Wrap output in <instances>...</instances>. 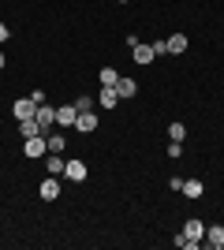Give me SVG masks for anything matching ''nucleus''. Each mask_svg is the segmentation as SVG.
Wrapping results in <instances>:
<instances>
[{
  "instance_id": "6e6552de",
  "label": "nucleus",
  "mask_w": 224,
  "mask_h": 250,
  "mask_svg": "<svg viewBox=\"0 0 224 250\" xmlns=\"http://www.w3.org/2000/svg\"><path fill=\"white\" fill-rule=\"evenodd\" d=\"M75 131H79V135H94L97 131V116L94 112H79L75 116Z\"/></svg>"
},
{
  "instance_id": "393cba45",
  "label": "nucleus",
  "mask_w": 224,
  "mask_h": 250,
  "mask_svg": "<svg viewBox=\"0 0 224 250\" xmlns=\"http://www.w3.org/2000/svg\"><path fill=\"white\" fill-rule=\"evenodd\" d=\"M4 63H8V56H4V52H0V71H4Z\"/></svg>"
},
{
  "instance_id": "5701e85b",
  "label": "nucleus",
  "mask_w": 224,
  "mask_h": 250,
  "mask_svg": "<svg viewBox=\"0 0 224 250\" xmlns=\"http://www.w3.org/2000/svg\"><path fill=\"white\" fill-rule=\"evenodd\" d=\"M153 45V52H157V56H168V42H149Z\"/></svg>"
},
{
  "instance_id": "423d86ee",
  "label": "nucleus",
  "mask_w": 224,
  "mask_h": 250,
  "mask_svg": "<svg viewBox=\"0 0 224 250\" xmlns=\"http://www.w3.org/2000/svg\"><path fill=\"white\" fill-rule=\"evenodd\" d=\"M75 116H79V108L71 104H56V127H75Z\"/></svg>"
},
{
  "instance_id": "f03ea898",
  "label": "nucleus",
  "mask_w": 224,
  "mask_h": 250,
  "mask_svg": "<svg viewBox=\"0 0 224 250\" xmlns=\"http://www.w3.org/2000/svg\"><path fill=\"white\" fill-rule=\"evenodd\" d=\"M34 120H38V124H41V131L49 135V131H53V124H56V108H53L49 101H41V104H38V112H34Z\"/></svg>"
},
{
  "instance_id": "2eb2a0df",
  "label": "nucleus",
  "mask_w": 224,
  "mask_h": 250,
  "mask_svg": "<svg viewBox=\"0 0 224 250\" xmlns=\"http://www.w3.org/2000/svg\"><path fill=\"white\" fill-rule=\"evenodd\" d=\"M183 194H187V198H202L205 183H202V179H183Z\"/></svg>"
},
{
  "instance_id": "a211bd4d",
  "label": "nucleus",
  "mask_w": 224,
  "mask_h": 250,
  "mask_svg": "<svg viewBox=\"0 0 224 250\" xmlns=\"http://www.w3.org/2000/svg\"><path fill=\"white\" fill-rule=\"evenodd\" d=\"M183 138H187V127H183L180 120H172L168 124V142H183Z\"/></svg>"
},
{
  "instance_id": "0eeeda50",
  "label": "nucleus",
  "mask_w": 224,
  "mask_h": 250,
  "mask_svg": "<svg viewBox=\"0 0 224 250\" xmlns=\"http://www.w3.org/2000/svg\"><path fill=\"white\" fill-rule=\"evenodd\" d=\"M116 94H120V101H131V97H139V83H135V79H127V75H120Z\"/></svg>"
},
{
  "instance_id": "9b49d317",
  "label": "nucleus",
  "mask_w": 224,
  "mask_h": 250,
  "mask_svg": "<svg viewBox=\"0 0 224 250\" xmlns=\"http://www.w3.org/2000/svg\"><path fill=\"white\" fill-rule=\"evenodd\" d=\"M64 165H67L64 153H45V168H49V176H60V179H64Z\"/></svg>"
},
{
  "instance_id": "9d476101",
  "label": "nucleus",
  "mask_w": 224,
  "mask_h": 250,
  "mask_svg": "<svg viewBox=\"0 0 224 250\" xmlns=\"http://www.w3.org/2000/svg\"><path fill=\"white\" fill-rule=\"evenodd\" d=\"M205 247L224 250V224H209V228H205Z\"/></svg>"
},
{
  "instance_id": "f257e3e1",
  "label": "nucleus",
  "mask_w": 224,
  "mask_h": 250,
  "mask_svg": "<svg viewBox=\"0 0 224 250\" xmlns=\"http://www.w3.org/2000/svg\"><path fill=\"white\" fill-rule=\"evenodd\" d=\"M22 153L30 157V161L45 157V153H49V135H34V138H22Z\"/></svg>"
},
{
  "instance_id": "aec40b11",
  "label": "nucleus",
  "mask_w": 224,
  "mask_h": 250,
  "mask_svg": "<svg viewBox=\"0 0 224 250\" xmlns=\"http://www.w3.org/2000/svg\"><path fill=\"white\" fill-rule=\"evenodd\" d=\"M176 247H183V250H198L202 243H198V239H191V235H183V231H180V235H176Z\"/></svg>"
},
{
  "instance_id": "1a4fd4ad",
  "label": "nucleus",
  "mask_w": 224,
  "mask_h": 250,
  "mask_svg": "<svg viewBox=\"0 0 224 250\" xmlns=\"http://www.w3.org/2000/svg\"><path fill=\"white\" fill-rule=\"evenodd\" d=\"M164 42H168V52H172V56H180V52H187V45H191L183 30H172L168 38H164Z\"/></svg>"
},
{
  "instance_id": "f3484780",
  "label": "nucleus",
  "mask_w": 224,
  "mask_h": 250,
  "mask_svg": "<svg viewBox=\"0 0 224 250\" xmlns=\"http://www.w3.org/2000/svg\"><path fill=\"white\" fill-rule=\"evenodd\" d=\"M67 149V138L60 131H49V153H64Z\"/></svg>"
},
{
  "instance_id": "6ab92c4d",
  "label": "nucleus",
  "mask_w": 224,
  "mask_h": 250,
  "mask_svg": "<svg viewBox=\"0 0 224 250\" xmlns=\"http://www.w3.org/2000/svg\"><path fill=\"white\" fill-rule=\"evenodd\" d=\"M97 79H101V86H116L120 83V71H116V67H101Z\"/></svg>"
},
{
  "instance_id": "20e7f679",
  "label": "nucleus",
  "mask_w": 224,
  "mask_h": 250,
  "mask_svg": "<svg viewBox=\"0 0 224 250\" xmlns=\"http://www.w3.org/2000/svg\"><path fill=\"white\" fill-rule=\"evenodd\" d=\"M11 112H15V120H34V112H38V101H34V97H19V101L11 104Z\"/></svg>"
},
{
  "instance_id": "4468645a",
  "label": "nucleus",
  "mask_w": 224,
  "mask_h": 250,
  "mask_svg": "<svg viewBox=\"0 0 224 250\" xmlns=\"http://www.w3.org/2000/svg\"><path fill=\"white\" fill-rule=\"evenodd\" d=\"M183 235H191V239L205 243V224H202V220H187V224H183Z\"/></svg>"
},
{
  "instance_id": "b1692460",
  "label": "nucleus",
  "mask_w": 224,
  "mask_h": 250,
  "mask_svg": "<svg viewBox=\"0 0 224 250\" xmlns=\"http://www.w3.org/2000/svg\"><path fill=\"white\" fill-rule=\"evenodd\" d=\"M8 38H11V30H8V26H4V22H0V45L8 42Z\"/></svg>"
},
{
  "instance_id": "a878e982",
  "label": "nucleus",
  "mask_w": 224,
  "mask_h": 250,
  "mask_svg": "<svg viewBox=\"0 0 224 250\" xmlns=\"http://www.w3.org/2000/svg\"><path fill=\"white\" fill-rule=\"evenodd\" d=\"M116 4H131V0H116Z\"/></svg>"
},
{
  "instance_id": "39448f33",
  "label": "nucleus",
  "mask_w": 224,
  "mask_h": 250,
  "mask_svg": "<svg viewBox=\"0 0 224 250\" xmlns=\"http://www.w3.org/2000/svg\"><path fill=\"white\" fill-rule=\"evenodd\" d=\"M131 60H135V63H139V67H142V63H153V60H157V52H153V45H131Z\"/></svg>"
},
{
  "instance_id": "4be33fe9",
  "label": "nucleus",
  "mask_w": 224,
  "mask_h": 250,
  "mask_svg": "<svg viewBox=\"0 0 224 250\" xmlns=\"http://www.w3.org/2000/svg\"><path fill=\"white\" fill-rule=\"evenodd\" d=\"M168 157L176 161V157H183V142H168Z\"/></svg>"
},
{
  "instance_id": "7ed1b4c3",
  "label": "nucleus",
  "mask_w": 224,
  "mask_h": 250,
  "mask_svg": "<svg viewBox=\"0 0 224 250\" xmlns=\"http://www.w3.org/2000/svg\"><path fill=\"white\" fill-rule=\"evenodd\" d=\"M60 176H49V179H41V187H38V194H41V202H56L60 198Z\"/></svg>"
},
{
  "instance_id": "f8f14e48",
  "label": "nucleus",
  "mask_w": 224,
  "mask_h": 250,
  "mask_svg": "<svg viewBox=\"0 0 224 250\" xmlns=\"http://www.w3.org/2000/svg\"><path fill=\"white\" fill-rule=\"evenodd\" d=\"M64 179L82 183V179H86V165H82V161H67V165H64Z\"/></svg>"
},
{
  "instance_id": "ddd939ff",
  "label": "nucleus",
  "mask_w": 224,
  "mask_h": 250,
  "mask_svg": "<svg viewBox=\"0 0 224 250\" xmlns=\"http://www.w3.org/2000/svg\"><path fill=\"white\" fill-rule=\"evenodd\" d=\"M97 104H101V108H116V104H120L116 86H101V94H97Z\"/></svg>"
},
{
  "instance_id": "412c9836",
  "label": "nucleus",
  "mask_w": 224,
  "mask_h": 250,
  "mask_svg": "<svg viewBox=\"0 0 224 250\" xmlns=\"http://www.w3.org/2000/svg\"><path fill=\"white\" fill-rule=\"evenodd\" d=\"M94 101H97V97L82 94V97H79V101H75V108H79V112H94Z\"/></svg>"
},
{
  "instance_id": "dca6fc26",
  "label": "nucleus",
  "mask_w": 224,
  "mask_h": 250,
  "mask_svg": "<svg viewBox=\"0 0 224 250\" xmlns=\"http://www.w3.org/2000/svg\"><path fill=\"white\" fill-rule=\"evenodd\" d=\"M19 135L22 138H34V135H45V131H41L38 120H19Z\"/></svg>"
}]
</instances>
